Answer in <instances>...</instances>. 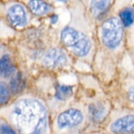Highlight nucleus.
Listing matches in <instances>:
<instances>
[{
  "label": "nucleus",
  "instance_id": "1",
  "mask_svg": "<svg viewBox=\"0 0 134 134\" xmlns=\"http://www.w3.org/2000/svg\"><path fill=\"white\" fill-rule=\"evenodd\" d=\"M10 119L24 134H44L48 127L46 108L36 99L23 98L16 102Z\"/></svg>",
  "mask_w": 134,
  "mask_h": 134
},
{
  "label": "nucleus",
  "instance_id": "2",
  "mask_svg": "<svg viewBox=\"0 0 134 134\" xmlns=\"http://www.w3.org/2000/svg\"><path fill=\"white\" fill-rule=\"evenodd\" d=\"M60 37L63 43L77 56L84 57L89 53L91 44L83 33L71 27H65L62 30Z\"/></svg>",
  "mask_w": 134,
  "mask_h": 134
},
{
  "label": "nucleus",
  "instance_id": "3",
  "mask_svg": "<svg viewBox=\"0 0 134 134\" xmlns=\"http://www.w3.org/2000/svg\"><path fill=\"white\" fill-rule=\"evenodd\" d=\"M102 41L104 45L110 49L119 46L123 38L121 23L116 18H110L102 25Z\"/></svg>",
  "mask_w": 134,
  "mask_h": 134
},
{
  "label": "nucleus",
  "instance_id": "4",
  "mask_svg": "<svg viewBox=\"0 0 134 134\" xmlns=\"http://www.w3.org/2000/svg\"><path fill=\"white\" fill-rule=\"evenodd\" d=\"M83 119V114L76 109H69L58 115L57 119L58 126L60 129L72 127L80 124Z\"/></svg>",
  "mask_w": 134,
  "mask_h": 134
},
{
  "label": "nucleus",
  "instance_id": "5",
  "mask_svg": "<svg viewBox=\"0 0 134 134\" xmlns=\"http://www.w3.org/2000/svg\"><path fill=\"white\" fill-rule=\"evenodd\" d=\"M68 59L65 53L60 48H51L44 55L43 63L51 68L61 67L67 63Z\"/></svg>",
  "mask_w": 134,
  "mask_h": 134
},
{
  "label": "nucleus",
  "instance_id": "6",
  "mask_svg": "<svg viewBox=\"0 0 134 134\" xmlns=\"http://www.w3.org/2000/svg\"><path fill=\"white\" fill-rule=\"evenodd\" d=\"M113 133L118 134H131L134 133V115L122 116L114 121L110 126Z\"/></svg>",
  "mask_w": 134,
  "mask_h": 134
},
{
  "label": "nucleus",
  "instance_id": "7",
  "mask_svg": "<svg viewBox=\"0 0 134 134\" xmlns=\"http://www.w3.org/2000/svg\"><path fill=\"white\" fill-rule=\"evenodd\" d=\"M7 18L14 27H23L27 23L26 13L23 7L20 4H14L9 8Z\"/></svg>",
  "mask_w": 134,
  "mask_h": 134
},
{
  "label": "nucleus",
  "instance_id": "8",
  "mask_svg": "<svg viewBox=\"0 0 134 134\" xmlns=\"http://www.w3.org/2000/svg\"><path fill=\"white\" fill-rule=\"evenodd\" d=\"M88 110L93 120L96 123L102 121L105 117L106 108L100 103L91 105L88 108Z\"/></svg>",
  "mask_w": 134,
  "mask_h": 134
},
{
  "label": "nucleus",
  "instance_id": "9",
  "mask_svg": "<svg viewBox=\"0 0 134 134\" xmlns=\"http://www.w3.org/2000/svg\"><path fill=\"white\" fill-rule=\"evenodd\" d=\"M28 6L31 12L37 15L46 14L51 9L50 5L42 1H30Z\"/></svg>",
  "mask_w": 134,
  "mask_h": 134
},
{
  "label": "nucleus",
  "instance_id": "10",
  "mask_svg": "<svg viewBox=\"0 0 134 134\" xmlns=\"http://www.w3.org/2000/svg\"><path fill=\"white\" fill-rule=\"evenodd\" d=\"M111 2L110 1H92L91 3V9L93 15L100 18L108 11L110 7Z\"/></svg>",
  "mask_w": 134,
  "mask_h": 134
},
{
  "label": "nucleus",
  "instance_id": "11",
  "mask_svg": "<svg viewBox=\"0 0 134 134\" xmlns=\"http://www.w3.org/2000/svg\"><path fill=\"white\" fill-rule=\"evenodd\" d=\"M1 75L5 78L10 77L15 72V68L9 55H3L0 60Z\"/></svg>",
  "mask_w": 134,
  "mask_h": 134
},
{
  "label": "nucleus",
  "instance_id": "12",
  "mask_svg": "<svg viewBox=\"0 0 134 134\" xmlns=\"http://www.w3.org/2000/svg\"><path fill=\"white\" fill-rule=\"evenodd\" d=\"M73 93V87L66 85H58L55 88V97L59 100H66Z\"/></svg>",
  "mask_w": 134,
  "mask_h": 134
},
{
  "label": "nucleus",
  "instance_id": "13",
  "mask_svg": "<svg viewBox=\"0 0 134 134\" xmlns=\"http://www.w3.org/2000/svg\"><path fill=\"white\" fill-rule=\"evenodd\" d=\"M25 83L20 73H18L13 77L10 82V88L13 94H18L24 88Z\"/></svg>",
  "mask_w": 134,
  "mask_h": 134
},
{
  "label": "nucleus",
  "instance_id": "14",
  "mask_svg": "<svg viewBox=\"0 0 134 134\" xmlns=\"http://www.w3.org/2000/svg\"><path fill=\"white\" fill-rule=\"evenodd\" d=\"M119 16L123 24L126 27L129 26L134 21V11L129 8L124 9L120 12Z\"/></svg>",
  "mask_w": 134,
  "mask_h": 134
},
{
  "label": "nucleus",
  "instance_id": "15",
  "mask_svg": "<svg viewBox=\"0 0 134 134\" xmlns=\"http://www.w3.org/2000/svg\"><path fill=\"white\" fill-rule=\"evenodd\" d=\"M0 91H1L0 101H1L2 105H4L9 100V92L8 88H7V86L3 82H2L1 85H0Z\"/></svg>",
  "mask_w": 134,
  "mask_h": 134
},
{
  "label": "nucleus",
  "instance_id": "16",
  "mask_svg": "<svg viewBox=\"0 0 134 134\" xmlns=\"http://www.w3.org/2000/svg\"><path fill=\"white\" fill-rule=\"evenodd\" d=\"M1 134H16L15 132L13 131L9 126L2 124L1 126Z\"/></svg>",
  "mask_w": 134,
  "mask_h": 134
},
{
  "label": "nucleus",
  "instance_id": "17",
  "mask_svg": "<svg viewBox=\"0 0 134 134\" xmlns=\"http://www.w3.org/2000/svg\"><path fill=\"white\" fill-rule=\"evenodd\" d=\"M128 96L130 100L134 103V86H132L128 91Z\"/></svg>",
  "mask_w": 134,
  "mask_h": 134
},
{
  "label": "nucleus",
  "instance_id": "18",
  "mask_svg": "<svg viewBox=\"0 0 134 134\" xmlns=\"http://www.w3.org/2000/svg\"><path fill=\"white\" fill-rule=\"evenodd\" d=\"M51 23H53V24H55L58 21V17L57 15H53L52 16H51Z\"/></svg>",
  "mask_w": 134,
  "mask_h": 134
}]
</instances>
